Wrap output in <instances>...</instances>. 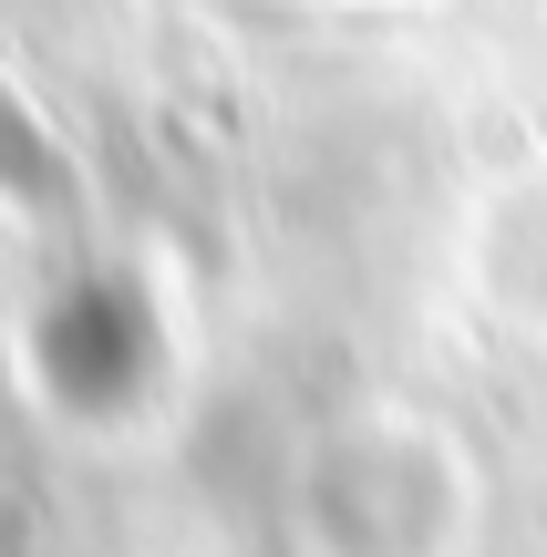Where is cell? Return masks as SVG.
Masks as SVG:
<instances>
[{
	"label": "cell",
	"mask_w": 547,
	"mask_h": 557,
	"mask_svg": "<svg viewBox=\"0 0 547 557\" xmlns=\"http://www.w3.org/2000/svg\"><path fill=\"white\" fill-rule=\"evenodd\" d=\"M0 165H21L32 186H52V145L21 124V103H11V94H0Z\"/></svg>",
	"instance_id": "cell-1"
}]
</instances>
